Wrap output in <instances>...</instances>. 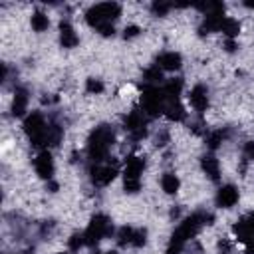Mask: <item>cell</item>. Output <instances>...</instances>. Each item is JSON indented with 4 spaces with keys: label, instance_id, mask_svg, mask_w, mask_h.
I'll use <instances>...</instances> for the list:
<instances>
[{
    "label": "cell",
    "instance_id": "obj_10",
    "mask_svg": "<svg viewBox=\"0 0 254 254\" xmlns=\"http://www.w3.org/2000/svg\"><path fill=\"white\" fill-rule=\"evenodd\" d=\"M234 236H236V240H240L244 244H248V242L254 240V212L242 216L234 224Z\"/></svg>",
    "mask_w": 254,
    "mask_h": 254
},
{
    "label": "cell",
    "instance_id": "obj_33",
    "mask_svg": "<svg viewBox=\"0 0 254 254\" xmlns=\"http://www.w3.org/2000/svg\"><path fill=\"white\" fill-rule=\"evenodd\" d=\"M244 157L250 159V161H254V141L244 143Z\"/></svg>",
    "mask_w": 254,
    "mask_h": 254
},
{
    "label": "cell",
    "instance_id": "obj_37",
    "mask_svg": "<svg viewBox=\"0 0 254 254\" xmlns=\"http://www.w3.org/2000/svg\"><path fill=\"white\" fill-rule=\"evenodd\" d=\"M246 6H248V8H254V2H246Z\"/></svg>",
    "mask_w": 254,
    "mask_h": 254
},
{
    "label": "cell",
    "instance_id": "obj_25",
    "mask_svg": "<svg viewBox=\"0 0 254 254\" xmlns=\"http://www.w3.org/2000/svg\"><path fill=\"white\" fill-rule=\"evenodd\" d=\"M143 77H145L147 85H155V83H159V81L163 79V69H161V67L155 64V65H151L149 69H145Z\"/></svg>",
    "mask_w": 254,
    "mask_h": 254
},
{
    "label": "cell",
    "instance_id": "obj_14",
    "mask_svg": "<svg viewBox=\"0 0 254 254\" xmlns=\"http://www.w3.org/2000/svg\"><path fill=\"white\" fill-rule=\"evenodd\" d=\"M181 64H183V58H181V54H177V52H163V54L157 58V65H159L161 69H167V71L179 69Z\"/></svg>",
    "mask_w": 254,
    "mask_h": 254
},
{
    "label": "cell",
    "instance_id": "obj_18",
    "mask_svg": "<svg viewBox=\"0 0 254 254\" xmlns=\"http://www.w3.org/2000/svg\"><path fill=\"white\" fill-rule=\"evenodd\" d=\"M26 107H28V93H26V89L18 87L16 93H14V101H12V115L14 117L24 115Z\"/></svg>",
    "mask_w": 254,
    "mask_h": 254
},
{
    "label": "cell",
    "instance_id": "obj_11",
    "mask_svg": "<svg viewBox=\"0 0 254 254\" xmlns=\"http://www.w3.org/2000/svg\"><path fill=\"white\" fill-rule=\"evenodd\" d=\"M34 169L42 179L52 181V175H54V159H52V155L48 151H40V155L34 159Z\"/></svg>",
    "mask_w": 254,
    "mask_h": 254
},
{
    "label": "cell",
    "instance_id": "obj_12",
    "mask_svg": "<svg viewBox=\"0 0 254 254\" xmlns=\"http://www.w3.org/2000/svg\"><path fill=\"white\" fill-rule=\"evenodd\" d=\"M238 202V189L234 185H222L216 192V204L220 208H230Z\"/></svg>",
    "mask_w": 254,
    "mask_h": 254
},
{
    "label": "cell",
    "instance_id": "obj_20",
    "mask_svg": "<svg viewBox=\"0 0 254 254\" xmlns=\"http://www.w3.org/2000/svg\"><path fill=\"white\" fill-rule=\"evenodd\" d=\"M161 89H163L165 99H179L181 89H183V79H181V77H173V79H169Z\"/></svg>",
    "mask_w": 254,
    "mask_h": 254
},
{
    "label": "cell",
    "instance_id": "obj_27",
    "mask_svg": "<svg viewBox=\"0 0 254 254\" xmlns=\"http://www.w3.org/2000/svg\"><path fill=\"white\" fill-rule=\"evenodd\" d=\"M222 139H224V133H222V131H212V133L206 135V145H208L210 149H216V147L222 143Z\"/></svg>",
    "mask_w": 254,
    "mask_h": 254
},
{
    "label": "cell",
    "instance_id": "obj_30",
    "mask_svg": "<svg viewBox=\"0 0 254 254\" xmlns=\"http://www.w3.org/2000/svg\"><path fill=\"white\" fill-rule=\"evenodd\" d=\"M145 242H147V230L145 228H137L135 230V238H133V246L135 248H141Z\"/></svg>",
    "mask_w": 254,
    "mask_h": 254
},
{
    "label": "cell",
    "instance_id": "obj_36",
    "mask_svg": "<svg viewBox=\"0 0 254 254\" xmlns=\"http://www.w3.org/2000/svg\"><path fill=\"white\" fill-rule=\"evenodd\" d=\"M48 189H50L52 192H56V190H58V185H56L54 181H48Z\"/></svg>",
    "mask_w": 254,
    "mask_h": 254
},
{
    "label": "cell",
    "instance_id": "obj_38",
    "mask_svg": "<svg viewBox=\"0 0 254 254\" xmlns=\"http://www.w3.org/2000/svg\"><path fill=\"white\" fill-rule=\"evenodd\" d=\"M101 254H117L115 250H109V252H101Z\"/></svg>",
    "mask_w": 254,
    "mask_h": 254
},
{
    "label": "cell",
    "instance_id": "obj_21",
    "mask_svg": "<svg viewBox=\"0 0 254 254\" xmlns=\"http://www.w3.org/2000/svg\"><path fill=\"white\" fill-rule=\"evenodd\" d=\"M161 187H163V190L167 194H175L179 190V187H181V181H179V177L175 173H165L161 177Z\"/></svg>",
    "mask_w": 254,
    "mask_h": 254
},
{
    "label": "cell",
    "instance_id": "obj_35",
    "mask_svg": "<svg viewBox=\"0 0 254 254\" xmlns=\"http://www.w3.org/2000/svg\"><path fill=\"white\" fill-rule=\"evenodd\" d=\"M246 254H254V240L246 244Z\"/></svg>",
    "mask_w": 254,
    "mask_h": 254
},
{
    "label": "cell",
    "instance_id": "obj_22",
    "mask_svg": "<svg viewBox=\"0 0 254 254\" xmlns=\"http://www.w3.org/2000/svg\"><path fill=\"white\" fill-rule=\"evenodd\" d=\"M220 32H222L228 40H234V38L238 36V32H240V24H238L234 18H224V22H222V26H220Z\"/></svg>",
    "mask_w": 254,
    "mask_h": 254
},
{
    "label": "cell",
    "instance_id": "obj_28",
    "mask_svg": "<svg viewBox=\"0 0 254 254\" xmlns=\"http://www.w3.org/2000/svg\"><path fill=\"white\" fill-rule=\"evenodd\" d=\"M85 89H87V93H101V91H103V83H101V79L89 77V79L85 81Z\"/></svg>",
    "mask_w": 254,
    "mask_h": 254
},
{
    "label": "cell",
    "instance_id": "obj_29",
    "mask_svg": "<svg viewBox=\"0 0 254 254\" xmlns=\"http://www.w3.org/2000/svg\"><path fill=\"white\" fill-rule=\"evenodd\" d=\"M169 10H171V4H165V2H153L151 4V12L155 16H165Z\"/></svg>",
    "mask_w": 254,
    "mask_h": 254
},
{
    "label": "cell",
    "instance_id": "obj_7",
    "mask_svg": "<svg viewBox=\"0 0 254 254\" xmlns=\"http://www.w3.org/2000/svg\"><path fill=\"white\" fill-rule=\"evenodd\" d=\"M46 129H48V123H46L44 115L38 113V111L30 113V115L24 119V131H26V135L30 137V141H32L34 147L44 149V135H46Z\"/></svg>",
    "mask_w": 254,
    "mask_h": 254
},
{
    "label": "cell",
    "instance_id": "obj_16",
    "mask_svg": "<svg viewBox=\"0 0 254 254\" xmlns=\"http://www.w3.org/2000/svg\"><path fill=\"white\" fill-rule=\"evenodd\" d=\"M165 115L171 121H183L187 117V111L179 99H165Z\"/></svg>",
    "mask_w": 254,
    "mask_h": 254
},
{
    "label": "cell",
    "instance_id": "obj_1",
    "mask_svg": "<svg viewBox=\"0 0 254 254\" xmlns=\"http://www.w3.org/2000/svg\"><path fill=\"white\" fill-rule=\"evenodd\" d=\"M210 222H212V214H210V212H194V214L187 216V218L179 224V228L173 232V236H171V240H169V252H167V254H179V252L187 246V242H189L192 236H196V232H198L204 224H210Z\"/></svg>",
    "mask_w": 254,
    "mask_h": 254
},
{
    "label": "cell",
    "instance_id": "obj_24",
    "mask_svg": "<svg viewBox=\"0 0 254 254\" xmlns=\"http://www.w3.org/2000/svg\"><path fill=\"white\" fill-rule=\"evenodd\" d=\"M30 22H32V28H34L36 32H44V30H48V26H50V18H48L44 12H34Z\"/></svg>",
    "mask_w": 254,
    "mask_h": 254
},
{
    "label": "cell",
    "instance_id": "obj_23",
    "mask_svg": "<svg viewBox=\"0 0 254 254\" xmlns=\"http://www.w3.org/2000/svg\"><path fill=\"white\" fill-rule=\"evenodd\" d=\"M135 230L137 228H133V226H121L117 230V242H119V246H133Z\"/></svg>",
    "mask_w": 254,
    "mask_h": 254
},
{
    "label": "cell",
    "instance_id": "obj_4",
    "mask_svg": "<svg viewBox=\"0 0 254 254\" xmlns=\"http://www.w3.org/2000/svg\"><path fill=\"white\" fill-rule=\"evenodd\" d=\"M145 169V159L139 155H131L125 161V171H123V189L127 192H137L141 189V173Z\"/></svg>",
    "mask_w": 254,
    "mask_h": 254
},
{
    "label": "cell",
    "instance_id": "obj_6",
    "mask_svg": "<svg viewBox=\"0 0 254 254\" xmlns=\"http://www.w3.org/2000/svg\"><path fill=\"white\" fill-rule=\"evenodd\" d=\"M113 232V226H111V220H109V216H105V214H95L93 218H91V222L87 224V228H85V232H83V236H85V244L87 246H97V242L99 240H103L107 234H111Z\"/></svg>",
    "mask_w": 254,
    "mask_h": 254
},
{
    "label": "cell",
    "instance_id": "obj_15",
    "mask_svg": "<svg viewBox=\"0 0 254 254\" xmlns=\"http://www.w3.org/2000/svg\"><path fill=\"white\" fill-rule=\"evenodd\" d=\"M60 42H62L64 48H73V46H77L79 38H77L75 30H73V26H71L69 22H62V24H60Z\"/></svg>",
    "mask_w": 254,
    "mask_h": 254
},
{
    "label": "cell",
    "instance_id": "obj_5",
    "mask_svg": "<svg viewBox=\"0 0 254 254\" xmlns=\"http://www.w3.org/2000/svg\"><path fill=\"white\" fill-rule=\"evenodd\" d=\"M141 105H143V113L149 117H157V115L165 113L163 89H159L157 85H145L143 93H141Z\"/></svg>",
    "mask_w": 254,
    "mask_h": 254
},
{
    "label": "cell",
    "instance_id": "obj_17",
    "mask_svg": "<svg viewBox=\"0 0 254 254\" xmlns=\"http://www.w3.org/2000/svg\"><path fill=\"white\" fill-rule=\"evenodd\" d=\"M62 137H64V129L56 123H50L48 129H46V135H44V151H48V147L60 145Z\"/></svg>",
    "mask_w": 254,
    "mask_h": 254
},
{
    "label": "cell",
    "instance_id": "obj_3",
    "mask_svg": "<svg viewBox=\"0 0 254 254\" xmlns=\"http://www.w3.org/2000/svg\"><path fill=\"white\" fill-rule=\"evenodd\" d=\"M115 141V131L111 125H97L89 139H87V157L91 159V163H105L109 149Z\"/></svg>",
    "mask_w": 254,
    "mask_h": 254
},
{
    "label": "cell",
    "instance_id": "obj_19",
    "mask_svg": "<svg viewBox=\"0 0 254 254\" xmlns=\"http://www.w3.org/2000/svg\"><path fill=\"white\" fill-rule=\"evenodd\" d=\"M200 167H202V171H204L212 181H218L220 165H218V161H216L212 155H204V157L200 159Z\"/></svg>",
    "mask_w": 254,
    "mask_h": 254
},
{
    "label": "cell",
    "instance_id": "obj_2",
    "mask_svg": "<svg viewBox=\"0 0 254 254\" xmlns=\"http://www.w3.org/2000/svg\"><path fill=\"white\" fill-rule=\"evenodd\" d=\"M121 16V6L117 2H101L91 6L85 12V20L91 28H95L101 36H111L115 32L113 22Z\"/></svg>",
    "mask_w": 254,
    "mask_h": 254
},
{
    "label": "cell",
    "instance_id": "obj_34",
    "mask_svg": "<svg viewBox=\"0 0 254 254\" xmlns=\"http://www.w3.org/2000/svg\"><path fill=\"white\" fill-rule=\"evenodd\" d=\"M226 50H228V52H234V50H236L234 40H226Z\"/></svg>",
    "mask_w": 254,
    "mask_h": 254
},
{
    "label": "cell",
    "instance_id": "obj_13",
    "mask_svg": "<svg viewBox=\"0 0 254 254\" xmlns=\"http://www.w3.org/2000/svg\"><path fill=\"white\" fill-rule=\"evenodd\" d=\"M189 101L196 111H200V113L206 111V107H208V91H206V87L204 85H194L190 89V93H189Z\"/></svg>",
    "mask_w": 254,
    "mask_h": 254
},
{
    "label": "cell",
    "instance_id": "obj_26",
    "mask_svg": "<svg viewBox=\"0 0 254 254\" xmlns=\"http://www.w3.org/2000/svg\"><path fill=\"white\" fill-rule=\"evenodd\" d=\"M67 246H69L71 252H77L81 246H85V236H83V232H75V234H71L69 240H67Z\"/></svg>",
    "mask_w": 254,
    "mask_h": 254
},
{
    "label": "cell",
    "instance_id": "obj_8",
    "mask_svg": "<svg viewBox=\"0 0 254 254\" xmlns=\"http://www.w3.org/2000/svg\"><path fill=\"white\" fill-rule=\"evenodd\" d=\"M117 165L111 163V161H105V163H95L91 165L89 169V177H91V183L97 185V187H105L109 185L115 177H117Z\"/></svg>",
    "mask_w": 254,
    "mask_h": 254
},
{
    "label": "cell",
    "instance_id": "obj_31",
    "mask_svg": "<svg viewBox=\"0 0 254 254\" xmlns=\"http://www.w3.org/2000/svg\"><path fill=\"white\" fill-rule=\"evenodd\" d=\"M230 252H232L230 242H228L226 238H222V240L218 242V254H230Z\"/></svg>",
    "mask_w": 254,
    "mask_h": 254
},
{
    "label": "cell",
    "instance_id": "obj_9",
    "mask_svg": "<svg viewBox=\"0 0 254 254\" xmlns=\"http://www.w3.org/2000/svg\"><path fill=\"white\" fill-rule=\"evenodd\" d=\"M125 129H127V133H129L135 141L143 139V137L147 135V119H145V113L139 111V109H133V111L125 117Z\"/></svg>",
    "mask_w": 254,
    "mask_h": 254
},
{
    "label": "cell",
    "instance_id": "obj_32",
    "mask_svg": "<svg viewBox=\"0 0 254 254\" xmlns=\"http://www.w3.org/2000/svg\"><path fill=\"white\" fill-rule=\"evenodd\" d=\"M139 32H141V30H139V26H127L123 36H125V40H131V38L139 36Z\"/></svg>",
    "mask_w": 254,
    "mask_h": 254
}]
</instances>
